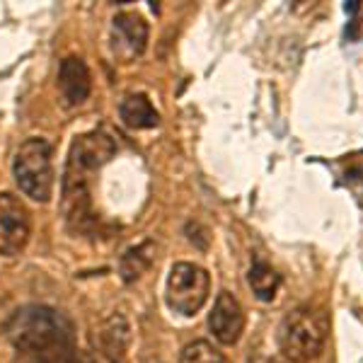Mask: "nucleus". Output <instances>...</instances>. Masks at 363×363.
Listing matches in <instances>:
<instances>
[{"instance_id":"obj_7","label":"nucleus","mask_w":363,"mask_h":363,"mask_svg":"<svg viewBox=\"0 0 363 363\" xmlns=\"http://www.w3.org/2000/svg\"><path fill=\"white\" fill-rule=\"evenodd\" d=\"M148 46V22L138 13H119L112 20V54L119 63H131Z\"/></svg>"},{"instance_id":"obj_14","label":"nucleus","mask_w":363,"mask_h":363,"mask_svg":"<svg viewBox=\"0 0 363 363\" xmlns=\"http://www.w3.org/2000/svg\"><path fill=\"white\" fill-rule=\"evenodd\" d=\"M179 363H230V361L213 344L206 342V339H196V342L186 344L182 349Z\"/></svg>"},{"instance_id":"obj_9","label":"nucleus","mask_w":363,"mask_h":363,"mask_svg":"<svg viewBox=\"0 0 363 363\" xmlns=\"http://www.w3.org/2000/svg\"><path fill=\"white\" fill-rule=\"evenodd\" d=\"M95 344L102 363H128V347H131V325H128V320L121 313L109 315L99 325Z\"/></svg>"},{"instance_id":"obj_5","label":"nucleus","mask_w":363,"mask_h":363,"mask_svg":"<svg viewBox=\"0 0 363 363\" xmlns=\"http://www.w3.org/2000/svg\"><path fill=\"white\" fill-rule=\"evenodd\" d=\"M211 294V277L206 269L191 262H179L169 269L167 279V306L174 313L191 318L206 306Z\"/></svg>"},{"instance_id":"obj_13","label":"nucleus","mask_w":363,"mask_h":363,"mask_svg":"<svg viewBox=\"0 0 363 363\" xmlns=\"http://www.w3.org/2000/svg\"><path fill=\"white\" fill-rule=\"evenodd\" d=\"M247 281L252 286V294H255L259 301H274L277 298V291L281 286V277L272 269V264H267L264 259H255V264L250 267Z\"/></svg>"},{"instance_id":"obj_10","label":"nucleus","mask_w":363,"mask_h":363,"mask_svg":"<svg viewBox=\"0 0 363 363\" xmlns=\"http://www.w3.org/2000/svg\"><path fill=\"white\" fill-rule=\"evenodd\" d=\"M58 87H61V95L66 99L68 107H78L90 97L92 90V75L87 63L80 56H68L61 61L58 68Z\"/></svg>"},{"instance_id":"obj_12","label":"nucleus","mask_w":363,"mask_h":363,"mask_svg":"<svg viewBox=\"0 0 363 363\" xmlns=\"http://www.w3.org/2000/svg\"><path fill=\"white\" fill-rule=\"evenodd\" d=\"M119 116L128 128H155L160 124V114L153 107V102L145 95H140V92L124 97V102L119 107Z\"/></svg>"},{"instance_id":"obj_3","label":"nucleus","mask_w":363,"mask_h":363,"mask_svg":"<svg viewBox=\"0 0 363 363\" xmlns=\"http://www.w3.org/2000/svg\"><path fill=\"white\" fill-rule=\"evenodd\" d=\"M325 313L315 308H296L279 325V349L291 363H310L325 351L327 344Z\"/></svg>"},{"instance_id":"obj_8","label":"nucleus","mask_w":363,"mask_h":363,"mask_svg":"<svg viewBox=\"0 0 363 363\" xmlns=\"http://www.w3.org/2000/svg\"><path fill=\"white\" fill-rule=\"evenodd\" d=\"M208 327L220 344H225V347L238 344V339L242 337L245 330V313L235 296L228 294V291L218 294L213 303V310L208 315Z\"/></svg>"},{"instance_id":"obj_6","label":"nucleus","mask_w":363,"mask_h":363,"mask_svg":"<svg viewBox=\"0 0 363 363\" xmlns=\"http://www.w3.org/2000/svg\"><path fill=\"white\" fill-rule=\"evenodd\" d=\"M32 218L25 203L13 194H0V255L15 257L27 247Z\"/></svg>"},{"instance_id":"obj_4","label":"nucleus","mask_w":363,"mask_h":363,"mask_svg":"<svg viewBox=\"0 0 363 363\" xmlns=\"http://www.w3.org/2000/svg\"><path fill=\"white\" fill-rule=\"evenodd\" d=\"M51 143L44 138H29L17 148L13 160V174L20 191L32 201L46 203L54 191V162Z\"/></svg>"},{"instance_id":"obj_1","label":"nucleus","mask_w":363,"mask_h":363,"mask_svg":"<svg viewBox=\"0 0 363 363\" xmlns=\"http://www.w3.org/2000/svg\"><path fill=\"white\" fill-rule=\"evenodd\" d=\"M116 153V143L107 133L90 131L73 140L63 174V216L70 228H83L90 220V174L107 165Z\"/></svg>"},{"instance_id":"obj_2","label":"nucleus","mask_w":363,"mask_h":363,"mask_svg":"<svg viewBox=\"0 0 363 363\" xmlns=\"http://www.w3.org/2000/svg\"><path fill=\"white\" fill-rule=\"evenodd\" d=\"M8 337L25 354L42 356L46 351L73 344V322L54 308L32 306L10 320Z\"/></svg>"},{"instance_id":"obj_11","label":"nucleus","mask_w":363,"mask_h":363,"mask_svg":"<svg viewBox=\"0 0 363 363\" xmlns=\"http://www.w3.org/2000/svg\"><path fill=\"white\" fill-rule=\"evenodd\" d=\"M155 252H157V245L153 242V240H143V242L128 247L124 252V257H121V262H119L121 281H124V284H133V281H138L150 267H153Z\"/></svg>"},{"instance_id":"obj_15","label":"nucleus","mask_w":363,"mask_h":363,"mask_svg":"<svg viewBox=\"0 0 363 363\" xmlns=\"http://www.w3.org/2000/svg\"><path fill=\"white\" fill-rule=\"evenodd\" d=\"M37 363H92V361L80 349H75V344H70V347H61L37 356Z\"/></svg>"}]
</instances>
